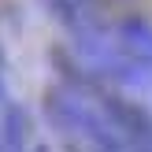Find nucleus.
Masks as SVG:
<instances>
[{
  "label": "nucleus",
  "instance_id": "nucleus-2",
  "mask_svg": "<svg viewBox=\"0 0 152 152\" xmlns=\"http://www.w3.org/2000/svg\"><path fill=\"white\" fill-rule=\"evenodd\" d=\"M0 96H4V59H0Z\"/></svg>",
  "mask_w": 152,
  "mask_h": 152
},
{
  "label": "nucleus",
  "instance_id": "nucleus-1",
  "mask_svg": "<svg viewBox=\"0 0 152 152\" xmlns=\"http://www.w3.org/2000/svg\"><path fill=\"white\" fill-rule=\"evenodd\" d=\"M100 108L108 115L123 152H152V111L148 108L111 93V89H100Z\"/></svg>",
  "mask_w": 152,
  "mask_h": 152
}]
</instances>
